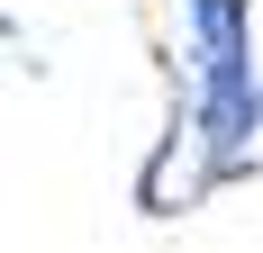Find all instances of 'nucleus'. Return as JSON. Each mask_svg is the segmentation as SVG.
Segmentation results:
<instances>
[{
    "label": "nucleus",
    "mask_w": 263,
    "mask_h": 253,
    "mask_svg": "<svg viewBox=\"0 0 263 253\" xmlns=\"http://www.w3.org/2000/svg\"><path fill=\"white\" fill-rule=\"evenodd\" d=\"M182 109H191V145H200V190L254 172L263 154L254 0H182Z\"/></svg>",
    "instance_id": "f257e3e1"
}]
</instances>
